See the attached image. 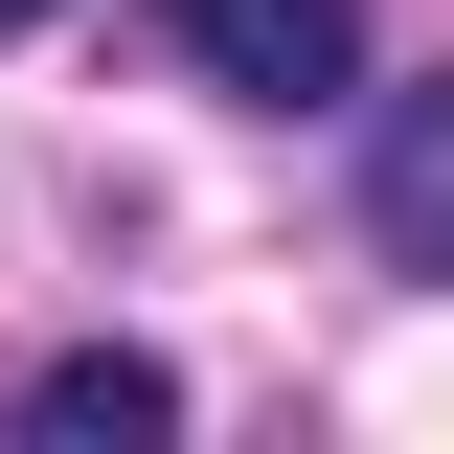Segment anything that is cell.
Here are the masks:
<instances>
[{
  "label": "cell",
  "instance_id": "cell-3",
  "mask_svg": "<svg viewBox=\"0 0 454 454\" xmlns=\"http://www.w3.org/2000/svg\"><path fill=\"white\" fill-rule=\"evenodd\" d=\"M23 432H46V454H137V432H182V364H137V340H68L46 387H23Z\"/></svg>",
  "mask_w": 454,
  "mask_h": 454
},
{
  "label": "cell",
  "instance_id": "cell-2",
  "mask_svg": "<svg viewBox=\"0 0 454 454\" xmlns=\"http://www.w3.org/2000/svg\"><path fill=\"white\" fill-rule=\"evenodd\" d=\"M364 227H387V273H454V91L364 114Z\"/></svg>",
  "mask_w": 454,
  "mask_h": 454
},
{
  "label": "cell",
  "instance_id": "cell-1",
  "mask_svg": "<svg viewBox=\"0 0 454 454\" xmlns=\"http://www.w3.org/2000/svg\"><path fill=\"white\" fill-rule=\"evenodd\" d=\"M160 23H182L205 91H273V114H340V91H364V0H160Z\"/></svg>",
  "mask_w": 454,
  "mask_h": 454
},
{
  "label": "cell",
  "instance_id": "cell-4",
  "mask_svg": "<svg viewBox=\"0 0 454 454\" xmlns=\"http://www.w3.org/2000/svg\"><path fill=\"white\" fill-rule=\"evenodd\" d=\"M0 23H46V0H0Z\"/></svg>",
  "mask_w": 454,
  "mask_h": 454
}]
</instances>
